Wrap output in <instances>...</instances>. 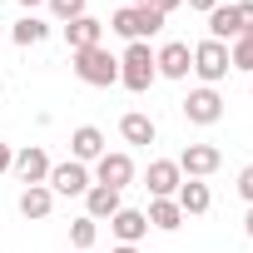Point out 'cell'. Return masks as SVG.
Instances as JSON below:
<instances>
[{"mask_svg":"<svg viewBox=\"0 0 253 253\" xmlns=\"http://www.w3.org/2000/svg\"><path fill=\"white\" fill-rule=\"evenodd\" d=\"M238 194H243V204H253V164L238 169Z\"/></svg>","mask_w":253,"mask_h":253,"instance_id":"cell-25","label":"cell"},{"mask_svg":"<svg viewBox=\"0 0 253 253\" xmlns=\"http://www.w3.org/2000/svg\"><path fill=\"white\" fill-rule=\"evenodd\" d=\"M233 5H238V25L253 30V0H233Z\"/></svg>","mask_w":253,"mask_h":253,"instance_id":"cell-26","label":"cell"},{"mask_svg":"<svg viewBox=\"0 0 253 253\" xmlns=\"http://www.w3.org/2000/svg\"><path fill=\"white\" fill-rule=\"evenodd\" d=\"M248 94H253V84H248Z\"/></svg>","mask_w":253,"mask_h":253,"instance_id":"cell-34","label":"cell"},{"mask_svg":"<svg viewBox=\"0 0 253 253\" xmlns=\"http://www.w3.org/2000/svg\"><path fill=\"white\" fill-rule=\"evenodd\" d=\"M179 184H184V174H179V164H174V159H154V164H149V174H144V189H149L154 199H174V194H179Z\"/></svg>","mask_w":253,"mask_h":253,"instance_id":"cell-11","label":"cell"},{"mask_svg":"<svg viewBox=\"0 0 253 253\" xmlns=\"http://www.w3.org/2000/svg\"><path fill=\"white\" fill-rule=\"evenodd\" d=\"M184 119H189V124H218V119H223V94L209 89V84L189 89V99H184Z\"/></svg>","mask_w":253,"mask_h":253,"instance_id":"cell-7","label":"cell"},{"mask_svg":"<svg viewBox=\"0 0 253 253\" xmlns=\"http://www.w3.org/2000/svg\"><path fill=\"white\" fill-rule=\"evenodd\" d=\"M129 5H149V0H129Z\"/></svg>","mask_w":253,"mask_h":253,"instance_id":"cell-33","label":"cell"},{"mask_svg":"<svg viewBox=\"0 0 253 253\" xmlns=\"http://www.w3.org/2000/svg\"><path fill=\"white\" fill-rule=\"evenodd\" d=\"M50 194H65V199H75V194H84L89 184H94V174H89V164H75V159H65V164H50Z\"/></svg>","mask_w":253,"mask_h":253,"instance_id":"cell-6","label":"cell"},{"mask_svg":"<svg viewBox=\"0 0 253 253\" xmlns=\"http://www.w3.org/2000/svg\"><path fill=\"white\" fill-rule=\"evenodd\" d=\"M10 164H15V149H10V144H0V174H5Z\"/></svg>","mask_w":253,"mask_h":253,"instance_id":"cell-29","label":"cell"},{"mask_svg":"<svg viewBox=\"0 0 253 253\" xmlns=\"http://www.w3.org/2000/svg\"><path fill=\"white\" fill-rule=\"evenodd\" d=\"M184 5H189V10H199V15H209L213 5H223V0H184Z\"/></svg>","mask_w":253,"mask_h":253,"instance_id":"cell-27","label":"cell"},{"mask_svg":"<svg viewBox=\"0 0 253 253\" xmlns=\"http://www.w3.org/2000/svg\"><path fill=\"white\" fill-rule=\"evenodd\" d=\"M243 233L253 238V204H248V213H243Z\"/></svg>","mask_w":253,"mask_h":253,"instance_id":"cell-31","label":"cell"},{"mask_svg":"<svg viewBox=\"0 0 253 253\" xmlns=\"http://www.w3.org/2000/svg\"><path fill=\"white\" fill-rule=\"evenodd\" d=\"M124 204H119V189H104V184H89L84 189V213L94 218V223H104V218H114Z\"/></svg>","mask_w":253,"mask_h":253,"instance_id":"cell-15","label":"cell"},{"mask_svg":"<svg viewBox=\"0 0 253 253\" xmlns=\"http://www.w3.org/2000/svg\"><path fill=\"white\" fill-rule=\"evenodd\" d=\"M154 80H159V70H154V50H149V40H134L129 50L119 55V84L129 89V94H144Z\"/></svg>","mask_w":253,"mask_h":253,"instance_id":"cell-2","label":"cell"},{"mask_svg":"<svg viewBox=\"0 0 253 253\" xmlns=\"http://www.w3.org/2000/svg\"><path fill=\"white\" fill-rule=\"evenodd\" d=\"M15 174H20V184L30 189V184H45L50 179V154L40 149V144H25L20 154H15V164H10Z\"/></svg>","mask_w":253,"mask_h":253,"instance_id":"cell-10","label":"cell"},{"mask_svg":"<svg viewBox=\"0 0 253 253\" xmlns=\"http://www.w3.org/2000/svg\"><path fill=\"white\" fill-rule=\"evenodd\" d=\"M50 209H55L50 184H30V189L20 194V213H25V218H50Z\"/></svg>","mask_w":253,"mask_h":253,"instance_id":"cell-19","label":"cell"},{"mask_svg":"<svg viewBox=\"0 0 253 253\" xmlns=\"http://www.w3.org/2000/svg\"><path fill=\"white\" fill-rule=\"evenodd\" d=\"M99 154H104V134L94 129V124H80V129L70 134V159L75 164H94Z\"/></svg>","mask_w":253,"mask_h":253,"instance_id":"cell-14","label":"cell"},{"mask_svg":"<svg viewBox=\"0 0 253 253\" xmlns=\"http://www.w3.org/2000/svg\"><path fill=\"white\" fill-rule=\"evenodd\" d=\"M45 5H50V15H55L60 25H70V20H80V15H89V10H84L89 0H45Z\"/></svg>","mask_w":253,"mask_h":253,"instance_id":"cell-24","label":"cell"},{"mask_svg":"<svg viewBox=\"0 0 253 253\" xmlns=\"http://www.w3.org/2000/svg\"><path fill=\"white\" fill-rule=\"evenodd\" d=\"M149 5H154V10H159V15L169 20V10H179V5H184V0H149Z\"/></svg>","mask_w":253,"mask_h":253,"instance_id":"cell-28","label":"cell"},{"mask_svg":"<svg viewBox=\"0 0 253 253\" xmlns=\"http://www.w3.org/2000/svg\"><path fill=\"white\" fill-rule=\"evenodd\" d=\"M70 243H75V248H80V253H89V248H94V243H99V223H94V218H89V213H80V218H75V223H70Z\"/></svg>","mask_w":253,"mask_h":253,"instance_id":"cell-22","label":"cell"},{"mask_svg":"<svg viewBox=\"0 0 253 253\" xmlns=\"http://www.w3.org/2000/svg\"><path fill=\"white\" fill-rule=\"evenodd\" d=\"M109 253H139V243H119V248H109Z\"/></svg>","mask_w":253,"mask_h":253,"instance_id":"cell-32","label":"cell"},{"mask_svg":"<svg viewBox=\"0 0 253 253\" xmlns=\"http://www.w3.org/2000/svg\"><path fill=\"white\" fill-rule=\"evenodd\" d=\"M109 30L114 35H124V40H149V35H159L164 30V15L154 10V5H119L114 15H109Z\"/></svg>","mask_w":253,"mask_h":253,"instance_id":"cell-3","label":"cell"},{"mask_svg":"<svg viewBox=\"0 0 253 253\" xmlns=\"http://www.w3.org/2000/svg\"><path fill=\"white\" fill-rule=\"evenodd\" d=\"M154 70H159L164 80H189V70H194V50H189L184 40H169L164 50H154Z\"/></svg>","mask_w":253,"mask_h":253,"instance_id":"cell-8","label":"cell"},{"mask_svg":"<svg viewBox=\"0 0 253 253\" xmlns=\"http://www.w3.org/2000/svg\"><path fill=\"white\" fill-rule=\"evenodd\" d=\"M174 164H179V174H184V179H209V174L223 164V154H218L213 144H189Z\"/></svg>","mask_w":253,"mask_h":253,"instance_id":"cell-9","label":"cell"},{"mask_svg":"<svg viewBox=\"0 0 253 253\" xmlns=\"http://www.w3.org/2000/svg\"><path fill=\"white\" fill-rule=\"evenodd\" d=\"M119 134H124V144H154V119L149 114H139V109H129V114H124L119 119Z\"/></svg>","mask_w":253,"mask_h":253,"instance_id":"cell-18","label":"cell"},{"mask_svg":"<svg viewBox=\"0 0 253 253\" xmlns=\"http://www.w3.org/2000/svg\"><path fill=\"white\" fill-rule=\"evenodd\" d=\"M99 40H104V25H99L94 15H80V20L65 25V45H70V55H75V50H89V45H99Z\"/></svg>","mask_w":253,"mask_h":253,"instance_id":"cell-17","label":"cell"},{"mask_svg":"<svg viewBox=\"0 0 253 253\" xmlns=\"http://www.w3.org/2000/svg\"><path fill=\"white\" fill-rule=\"evenodd\" d=\"M228 70H233V65H228V45H218V40H199V45H194V75H199L209 89H213Z\"/></svg>","mask_w":253,"mask_h":253,"instance_id":"cell-4","label":"cell"},{"mask_svg":"<svg viewBox=\"0 0 253 253\" xmlns=\"http://www.w3.org/2000/svg\"><path fill=\"white\" fill-rule=\"evenodd\" d=\"M45 35H50V25H45L40 15H20V20H15V30H10V40H15V45H25V50H30V45H40Z\"/></svg>","mask_w":253,"mask_h":253,"instance_id":"cell-21","label":"cell"},{"mask_svg":"<svg viewBox=\"0 0 253 253\" xmlns=\"http://www.w3.org/2000/svg\"><path fill=\"white\" fill-rule=\"evenodd\" d=\"M174 204L184 209V218H199V213H209V209H213V194H209V184H204V179H184V184H179V194H174Z\"/></svg>","mask_w":253,"mask_h":253,"instance_id":"cell-13","label":"cell"},{"mask_svg":"<svg viewBox=\"0 0 253 253\" xmlns=\"http://www.w3.org/2000/svg\"><path fill=\"white\" fill-rule=\"evenodd\" d=\"M144 218H149V228H164V233H174V228L184 223V209H179L174 199H154V204L144 209Z\"/></svg>","mask_w":253,"mask_h":253,"instance_id":"cell-20","label":"cell"},{"mask_svg":"<svg viewBox=\"0 0 253 253\" xmlns=\"http://www.w3.org/2000/svg\"><path fill=\"white\" fill-rule=\"evenodd\" d=\"M204 20H209V40H218V45H233V40L243 35V25H238V5H233V0H228V5H213Z\"/></svg>","mask_w":253,"mask_h":253,"instance_id":"cell-12","label":"cell"},{"mask_svg":"<svg viewBox=\"0 0 253 253\" xmlns=\"http://www.w3.org/2000/svg\"><path fill=\"white\" fill-rule=\"evenodd\" d=\"M228 65L243 70V75H253V30H243V35L228 45Z\"/></svg>","mask_w":253,"mask_h":253,"instance_id":"cell-23","label":"cell"},{"mask_svg":"<svg viewBox=\"0 0 253 253\" xmlns=\"http://www.w3.org/2000/svg\"><path fill=\"white\" fill-rule=\"evenodd\" d=\"M94 184H104V189H119V194H124V189L134 184V159L124 154V149H114V154L104 149V154L94 159Z\"/></svg>","mask_w":253,"mask_h":253,"instance_id":"cell-5","label":"cell"},{"mask_svg":"<svg viewBox=\"0 0 253 253\" xmlns=\"http://www.w3.org/2000/svg\"><path fill=\"white\" fill-rule=\"evenodd\" d=\"M70 70H75V80L89 84V89H109V84H119V60H114L104 45L75 50V55H70Z\"/></svg>","mask_w":253,"mask_h":253,"instance_id":"cell-1","label":"cell"},{"mask_svg":"<svg viewBox=\"0 0 253 253\" xmlns=\"http://www.w3.org/2000/svg\"><path fill=\"white\" fill-rule=\"evenodd\" d=\"M109 233H114L119 243H139V238L149 233V218H144V209H119V213L109 218Z\"/></svg>","mask_w":253,"mask_h":253,"instance_id":"cell-16","label":"cell"},{"mask_svg":"<svg viewBox=\"0 0 253 253\" xmlns=\"http://www.w3.org/2000/svg\"><path fill=\"white\" fill-rule=\"evenodd\" d=\"M15 5H20V10L30 15V10H40V5H45V0H15Z\"/></svg>","mask_w":253,"mask_h":253,"instance_id":"cell-30","label":"cell"}]
</instances>
